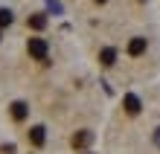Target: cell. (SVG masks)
Here are the masks:
<instances>
[{
    "label": "cell",
    "instance_id": "cell-5",
    "mask_svg": "<svg viewBox=\"0 0 160 154\" xmlns=\"http://www.w3.org/2000/svg\"><path fill=\"white\" fill-rule=\"evenodd\" d=\"M146 47H148L146 38H131V41H128V55H131V58H137V55L146 52Z\"/></svg>",
    "mask_w": 160,
    "mask_h": 154
},
{
    "label": "cell",
    "instance_id": "cell-1",
    "mask_svg": "<svg viewBox=\"0 0 160 154\" xmlns=\"http://www.w3.org/2000/svg\"><path fill=\"white\" fill-rule=\"evenodd\" d=\"M26 52H29V58L44 61V64H47V52H50V44H47L44 38H29V44H26Z\"/></svg>",
    "mask_w": 160,
    "mask_h": 154
},
{
    "label": "cell",
    "instance_id": "cell-11",
    "mask_svg": "<svg viewBox=\"0 0 160 154\" xmlns=\"http://www.w3.org/2000/svg\"><path fill=\"white\" fill-rule=\"evenodd\" d=\"M96 3H105V0H96Z\"/></svg>",
    "mask_w": 160,
    "mask_h": 154
},
{
    "label": "cell",
    "instance_id": "cell-7",
    "mask_svg": "<svg viewBox=\"0 0 160 154\" xmlns=\"http://www.w3.org/2000/svg\"><path fill=\"white\" fill-rule=\"evenodd\" d=\"M99 61L105 64V67H111V64L117 61V50H114V47H105V50H99Z\"/></svg>",
    "mask_w": 160,
    "mask_h": 154
},
{
    "label": "cell",
    "instance_id": "cell-8",
    "mask_svg": "<svg viewBox=\"0 0 160 154\" xmlns=\"http://www.w3.org/2000/svg\"><path fill=\"white\" fill-rule=\"evenodd\" d=\"M26 23H29V29H35V32H41L44 29V26H47V15H29V21H26Z\"/></svg>",
    "mask_w": 160,
    "mask_h": 154
},
{
    "label": "cell",
    "instance_id": "cell-6",
    "mask_svg": "<svg viewBox=\"0 0 160 154\" xmlns=\"http://www.w3.org/2000/svg\"><path fill=\"white\" fill-rule=\"evenodd\" d=\"M26 117H29V105H26V102H12V119L23 122Z\"/></svg>",
    "mask_w": 160,
    "mask_h": 154
},
{
    "label": "cell",
    "instance_id": "cell-2",
    "mask_svg": "<svg viewBox=\"0 0 160 154\" xmlns=\"http://www.w3.org/2000/svg\"><path fill=\"white\" fill-rule=\"evenodd\" d=\"M90 142H93V131H76L73 140H70V146L73 148H88Z\"/></svg>",
    "mask_w": 160,
    "mask_h": 154
},
{
    "label": "cell",
    "instance_id": "cell-9",
    "mask_svg": "<svg viewBox=\"0 0 160 154\" xmlns=\"http://www.w3.org/2000/svg\"><path fill=\"white\" fill-rule=\"evenodd\" d=\"M9 23H12V12H9V9H0V29L9 26Z\"/></svg>",
    "mask_w": 160,
    "mask_h": 154
},
{
    "label": "cell",
    "instance_id": "cell-4",
    "mask_svg": "<svg viewBox=\"0 0 160 154\" xmlns=\"http://www.w3.org/2000/svg\"><path fill=\"white\" fill-rule=\"evenodd\" d=\"M44 140H47V128H44V125H32V128H29V142L35 148H41Z\"/></svg>",
    "mask_w": 160,
    "mask_h": 154
},
{
    "label": "cell",
    "instance_id": "cell-3",
    "mask_svg": "<svg viewBox=\"0 0 160 154\" xmlns=\"http://www.w3.org/2000/svg\"><path fill=\"white\" fill-rule=\"evenodd\" d=\"M122 108H125V113H131V117H137L143 105H140V99H137L134 93H125V96H122Z\"/></svg>",
    "mask_w": 160,
    "mask_h": 154
},
{
    "label": "cell",
    "instance_id": "cell-10",
    "mask_svg": "<svg viewBox=\"0 0 160 154\" xmlns=\"http://www.w3.org/2000/svg\"><path fill=\"white\" fill-rule=\"evenodd\" d=\"M154 142H157V146H160V128H157V134H154Z\"/></svg>",
    "mask_w": 160,
    "mask_h": 154
}]
</instances>
